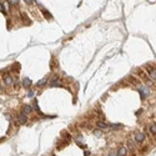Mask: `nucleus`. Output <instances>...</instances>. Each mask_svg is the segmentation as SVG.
Segmentation results:
<instances>
[{
  "label": "nucleus",
  "mask_w": 156,
  "mask_h": 156,
  "mask_svg": "<svg viewBox=\"0 0 156 156\" xmlns=\"http://www.w3.org/2000/svg\"><path fill=\"white\" fill-rule=\"evenodd\" d=\"M137 90H139V93L141 95V99H145L146 96H149V88L147 86H140L139 85V88H137Z\"/></svg>",
  "instance_id": "nucleus-1"
},
{
  "label": "nucleus",
  "mask_w": 156,
  "mask_h": 156,
  "mask_svg": "<svg viewBox=\"0 0 156 156\" xmlns=\"http://www.w3.org/2000/svg\"><path fill=\"white\" fill-rule=\"evenodd\" d=\"M135 74H136V75H137L139 77L144 79L145 81H147V80H149V77L146 76V74H145V71H144L142 69H136V70H135Z\"/></svg>",
  "instance_id": "nucleus-2"
},
{
  "label": "nucleus",
  "mask_w": 156,
  "mask_h": 156,
  "mask_svg": "<svg viewBox=\"0 0 156 156\" xmlns=\"http://www.w3.org/2000/svg\"><path fill=\"white\" fill-rule=\"evenodd\" d=\"M144 140H145V134H142V132H137V134L135 135V141H136L137 144H142Z\"/></svg>",
  "instance_id": "nucleus-3"
},
{
  "label": "nucleus",
  "mask_w": 156,
  "mask_h": 156,
  "mask_svg": "<svg viewBox=\"0 0 156 156\" xmlns=\"http://www.w3.org/2000/svg\"><path fill=\"white\" fill-rule=\"evenodd\" d=\"M18 120H19V124H21V125L26 124V121H28V116H26V114L21 112V114L18 116Z\"/></svg>",
  "instance_id": "nucleus-4"
},
{
  "label": "nucleus",
  "mask_w": 156,
  "mask_h": 156,
  "mask_svg": "<svg viewBox=\"0 0 156 156\" xmlns=\"http://www.w3.org/2000/svg\"><path fill=\"white\" fill-rule=\"evenodd\" d=\"M4 83H5V85H6V86L11 85V84H13V76H10V75L5 74V75H4Z\"/></svg>",
  "instance_id": "nucleus-5"
},
{
  "label": "nucleus",
  "mask_w": 156,
  "mask_h": 156,
  "mask_svg": "<svg viewBox=\"0 0 156 156\" xmlns=\"http://www.w3.org/2000/svg\"><path fill=\"white\" fill-rule=\"evenodd\" d=\"M31 85H32V81H31L29 77H24V79H23V86H24L25 89H29Z\"/></svg>",
  "instance_id": "nucleus-6"
},
{
  "label": "nucleus",
  "mask_w": 156,
  "mask_h": 156,
  "mask_svg": "<svg viewBox=\"0 0 156 156\" xmlns=\"http://www.w3.org/2000/svg\"><path fill=\"white\" fill-rule=\"evenodd\" d=\"M116 154H118V156H126V154H127V150H126L125 147L121 146V147H119V150H118V152H116Z\"/></svg>",
  "instance_id": "nucleus-7"
},
{
  "label": "nucleus",
  "mask_w": 156,
  "mask_h": 156,
  "mask_svg": "<svg viewBox=\"0 0 156 156\" xmlns=\"http://www.w3.org/2000/svg\"><path fill=\"white\" fill-rule=\"evenodd\" d=\"M31 111H32V107H31L30 105H24V106H23V112H24V114L28 115V114H30Z\"/></svg>",
  "instance_id": "nucleus-8"
},
{
  "label": "nucleus",
  "mask_w": 156,
  "mask_h": 156,
  "mask_svg": "<svg viewBox=\"0 0 156 156\" xmlns=\"http://www.w3.org/2000/svg\"><path fill=\"white\" fill-rule=\"evenodd\" d=\"M41 13L45 15V18H46V19H51V18H53V15H51V14H50L46 9H44V8H41Z\"/></svg>",
  "instance_id": "nucleus-9"
},
{
  "label": "nucleus",
  "mask_w": 156,
  "mask_h": 156,
  "mask_svg": "<svg viewBox=\"0 0 156 156\" xmlns=\"http://www.w3.org/2000/svg\"><path fill=\"white\" fill-rule=\"evenodd\" d=\"M50 85H51V86H56V88H59V86H62V84L60 83V81H59V79H58V80H51Z\"/></svg>",
  "instance_id": "nucleus-10"
},
{
  "label": "nucleus",
  "mask_w": 156,
  "mask_h": 156,
  "mask_svg": "<svg viewBox=\"0 0 156 156\" xmlns=\"http://www.w3.org/2000/svg\"><path fill=\"white\" fill-rule=\"evenodd\" d=\"M127 80L131 83V84H135V85H139V80L136 79V77H134V76H129L127 77Z\"/></svg>",
  "instance_id": "nucleus-11"
},
{
  "label": "nucleus",
  "mask_w": 156,
  "mask_h": 156,
  "mask_svg": "<svg viewBox=\"0 0 156 156\" xmlns=\"http://www.w3.org/2000/svg\"><path fill=\"white\" fill-rule=\"evenodd\" d=\"M127 146H129V149H130L131 151H132V150H135V147H136V146H135V142H134V141H131V140H129V141H127Z\"/></svg>",
  "instance_id": "nucleus-12"
},
{
  "label": "nucleus",
  "mask_w": 156,
  "mask_h": 156,
  "mask_svg": "<svg viewBox=\"0 0 156 156\" xmlns=\"http://www.w3.org/2000/svg\"><path fill=\"white\" fill-rule=\"evenodd\" d=\"M96 125H97V127H99V129H106V127H107V125L105 124L104 121H97Z\"/></svg>",
  "instance_id": "nucleus-13"
},
{
  "label": "nucleus",
  "mask_w": 156,
  "mask_h": 156,
  "mask_svg": "<svg viewBox=\"0 0 156 156\" xmlns=\"http://www.w3.org/2000/svg\"><path fill=\"white\" fill-rule=\"evenodd\" d=\"M45 84H46V79H41V80H39V81H37L36 86H37V88H41V86H44Z\"/></svg>",
  "instance_id": "nucleus-14"
},
{
  "label": "nucleus",
  "mask_w": 156,
  "mask_h": 156,
  "mask_svg": "<svg viewBox=\"0 0 156 156\" xmlns=\"http://www.w3.org/2000/svg\"><path fill=\"white\" fill-rule=\"evenodd\" d=\"M150 132H151L152 135H156V124L150 125Z\"/></svg>",
  "instance_id": "nucleus-15"
},
{
  "label": "nucleus",
  "mask_w": 156,
  "mask_h": 156,
  "mask_svg": "<svg viewBox=\"0 0 156 156\" xmlns=\"http://www.w3.org/2000/svg\"><path fill=\"white\" fill-rule=\"evenodd\" d=\"M145 69H146V71H147V72H149V74H151V71H152V70H154V69H155V67H154V66H151V65H150V64H147V65H146V66H145Z\"/></svg>",
  "instance_id": "nucleus-16"
},
{
  "label": "nucleus",
  "mask_w": 156,
  "mask_h": 156,
  "mask_svg": "<svg viewBox=\"0 0 156 156\" xmlns=\"http://www.w3.org/2000/svg\"><path fill=\"white\" fill-rule=\"evenodd\" d=\"M150 77L152 79V80H156V67L151 71V74H150Z\"/></svg>",
  "instance_id": "nucleus-17"
},
{
  "label": "nucleus",
  "mask_w": 156,
  "mask_h": 156,
  "mask_svg": "<svg viewBox=\"0 0 156 156\" xmlns=\"http://www.w3.org/2000/svg\"><path fill=\"white\" fill-rule=\"evenodd\" d=\"M0 9H1V13L4 14V15H6V9H5V5L1 3V5H0Z\"/></svg>",
  "instance_id": "nucleus-18"
},
{
  "label": "nucleus",
  "mask_w": 156,
  "mask_h": 156,
  "mask_svg": "<svg viewBox=\"0 0 156 156\" xmlns=\"http://www.w3.org/2000/svg\"><path fill=\"white\" fill-rule=\"evenodd\" d=\"M111 127H112V129H121L123 125L121 124H115V125H111Z\"/></svg>",
  "instance_id": "nucleus-19"
},
{
  "label": "nucleus",
  "mask_w": 156,
  "mask_h": 156,
  "mask_svg": "<svg viewBox=\"0 0 156 156\" xmlns=\"http://www.w3.org/2000/svg\"><path fill=\"white\" fill-rule=\"evenodd\" d=\"M19 1H20V0H10V4H11V5H18Z\"/></svg>",
  "instance_id": "nucleus-20"
},
{
  "label": "nucleus",
  "mask_w": 156,
  "mask_h": 156,
  "mask_svg": "<svg viewBox=\"0 0 156 156\" xmlns=\"http://www.w3.org/2000/svg\"><path fill=\"white\" fill-rule=\"evenodd\" d=\"M24 1H25V3L28 4V5H31L32 3H35V0H24Z\"/></svg>",
  "instance_id": "nucleus-21"
},
{
  "label": "nucleus",
  "mask_w": 156,
  "mask_h": 156,
  "mask_svg": "<svg viewBox=\"0 0 156 156\" xmlns=\"http://www.w3.org/2000/svg\"><path fill=\"white\" fill-rule=\"evenodd\" d=\"M34 95H35V93H34V91H29V94H28V96H29V97H32Z\"/></svg>",
  "instance_id": "nucleus-22"
},
{
  "label": "nucleus",
  "mask_w": 156,
  "mask_h": 156,
  "mask_svg": "<svg viewBox=\"0 0 156 156\" xmlns=\"http://www.w3.org/2000/svg\"><path fill=\"white\" fill-rule=\"evenodd\" d=\"M94 134H95V135H97V136H99V135H100V134H101V132H100V131H99V130H95V131H94Z\"/></svg>",
  "instance_id": "nucleus-23"
},
{
  "label": "nucleus",
  "mask_w": 156,
  "mask_h": 156,
  "mask_svg": "<svg viewBox=\"0 0 156 156\" xmlns=\"http://www.w3.org/2000/svg\"><path fill=\"white\" fill-rule=\"evenodd\" d=\"M109 156H118L116 152H111V154H109Z\"/></svg>",
  "instance_id": "nucleus-24"
}]
</instances>
